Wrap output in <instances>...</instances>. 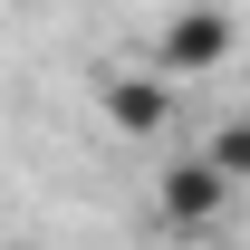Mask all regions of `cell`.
I'll list each match as a JSON object with an SVG mask.
<instances>
[{
  "label": "cell",
  "mask_w": 250,
  "mask_h": 250,
  "mask_svg": "<svg viewBox=\"0 0 250 250\" xmlns=\"http://www.w3.org/2000/svg\"><path fill=\"white\" fill-rule=\"evenodd\" d=\"M231 48H241V20L212 10V0H192V10H173L154 29V77H173V87H183V77H212Z\"/></svg>",
  "instance_id": "cell-1"
},
{
  "label": "cell",
  "mask_w": 250,
  "mask_h": 250,
  "mask_svg": "<svg viewBox=\"0 0 250 250\" xmlns=\"http://www.w3.org/2000/svg\"><path fill=\"white\" fill-rule=\"evenodd\" d=\"M231 202H241V183H231L212 154H173V164L154 173V212H164V231H212V221H231Z\"/></svg>",
  "instance_id": "cell-2"
},
{
  "label": "cell",
  "mask_w": 250,
  "mask_h": 250,
  "mask_svg": "<svg viewBox=\"0 0 250 250\" xmlns=\"http://www.w3.org/2000/svg\"><path fill=\"white\" fill-rule=\"evenodd\" d=\"M202 154H212V164H221V173H231V183H241V192H250V116H221V125H212V135H202Z\"/></svg>",
  "instance_id": "cell-4"
},
{
  "label": "cell",
  "mask_w": 250,
  "mask_h": 250,
  "mask_svg": "<svg viewBox=\"0 0 250 250\" xmlns=\"http://www.w3.org/2000/svg\"><path fill=\"white\" fill-rule=\"evenodd\" d=\"M96 106L116 135H173V77H154V67H106Z\"/></svg>",
  "instance_id": "cell-3"
}]
</instances>
